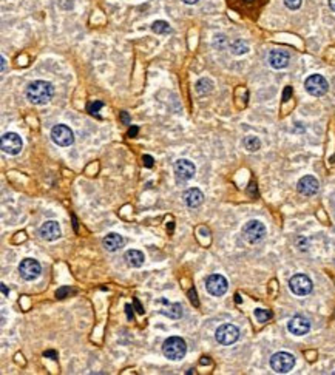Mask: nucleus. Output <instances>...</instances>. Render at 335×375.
I'll return each mask as SVG.
<instances>
[{
    "mask_svg": "<svg viewBox=\"0 0 335 375\" xmlns=\"http://www.w3.org/2000/svg\"><path fill=\"white\" fill-rule=\"evenodd\" d=\"M25 94L33 105H45L54 94V87L47 80H34L27 87Z\"/></svg>",
    "mask_w": 335,
    "mask_h": 375,
    "instance_id": "1",
    "label": "nucleus"
},
{
    "mask_svg": "<svg viewBox=\"0 0 335 375\" xmlns=\"http://www.w3.org/2000/svg\"><path fill=\"white\" fill-rule=\"evenodd\" d=\"M162 353L170 361H179L187 353V343L181 337H169L162 344Z\"/></svg>",
    "mask_w": 335,
    "mask_h": 375,
    "instance_id": "2",
    "label": "nucleus"
},
{
    "mask_svg": "<svg viewBox=\"0 0 335 375\" xmlns=\"http://www.w3.org/2000/svg\"><path fill=\"white\" fill-rule=\"evenodd\" d=\"M243 238L249 242V244H257L260 241L264 239L266 236V225L261 221L252 219V221H247L243 225Z\"/></svg>",
    "mask_w": 335,
    "mask_h": 375,
    "instance_id": "3",
    "label": "nucleus"
},
{
    "mask_svg": "<svg viewBox=\"0 0 335 375\" xmlns=\"http://www.w3.org/2000/svg\"><path fill=\"white\" fill-rule=\"evenodd\" d=\"M295 366V357L289 352H277L270 357V367L277 373H287Z\"/></svg>",
    "mask_w": 335,
    "mask_h": 375,
    "instance_id": "4",
    "label": "nucleus"
},
{
    "mask_svg": "<svg viewBox=\"0 0 335 375\" xmlns=\"http://www.w3.org/2000/svg\"><path fill=\"white\" fill-rule=\"evenodd\" d=\"M289 289L297 297H307L313 289V283L307 275L297 274L289 280Z\"/></svg>",
    "mask_w": 335,
    "mask_h": 375,
    "instance_id": "5",
    "label": "nucleus"
},
{
    "mask_svg": "<svg viewBox=\"0 0 335 375\" xmlns=\"http://www.w3.org/2000/svg\"><path fill=\"white\" fill-rule=\"evenodd\" d=\"M215 338L221 346H230V344H234V343L238 341L240 329L235 324H230V323L221 324L215 332Z\"/></svg>",
    "mask_w": 335,
    "mask_h": 375,
    "instance_id": "6",
    "label": "nucleus"
},
{
    "mask_svg": "<svg viewBox=\"0 0 335 375\" xmlns=\"http://www.w3.org/2000/svg\"><path fill=\"white\" fill-rule=\"evenodd\" d=\"M51 141L59 147H70L74 142V133L68 125L57 123L51 129Z\"/></svg>",
    "mask_w": 335,
    "mask_h": 375,
    "instance_id": "7",
    "label": "nucleus"
},
{
    "mask_svg": "<svg viewBox=\"0 0 335 375\" xmlns=\"http://www.w3.org/2000/svg\"><path fill=\"white\" fill-rule=\"evenodd\" d=\"M304 88L310 96H324L329 90V83L321 74H312L304 80Z\"/></svg>",
    "mask_w": 335,
    "mask_h": 375,
    "instance_id": "8",
    "label": "nucleus"
},
{
    "mask_svg": "<svg viewBox=\"0 0 335 375\" xmlns=\"http://www.w3.org/2000/svg\"><path fill=\"white\" fill-rule=\"evenodd\" d=\"M0 145H2L4 153H7L10 156H16V155H19L20 152H22L24 141L17 133L8 132V133H5L2 136V139H0Z\"/></svg>",
    "mask_w": 335,
    "mask_h": 375,
    "instance_id": "9",
    "label": "nucleus"
},
{
    "mask_svg": "<svg viewBox=\"0 0 335 375\" xmlns=\"http://www.w3.org/2000/svg\"><path fill=\"white\" fill-rule=\"evenodd\" d=\"M173 172H175V178H176L178 184L179 182H187V181H190L195 176L196 167H195L193 162H190L188 159H179L173 165Z\"/></svg>",
    "mask_w": 335,
    "mask_h": 375,
    "instance_id": "10",
    "label": "nucleus"
},
{
    "mask_svg": "<svg viewBox=\"0 0 335 375\" xmlns=\"http://www.w3.org/2000/svg\"><path fill=\"white\" fill-rule=\"evenodd\" d=\"M19 274L20 277H22L24 280L27 281H34L40 277L42 274V267L39 264L37 260H33V258H25L22 263L19 264Z\"/></svg>",
    "mask_w": 335,
    "mask_h": 375,
    "instance_id": "11",
    "label": "nucleus"
},
{
    "mask_svg": "<svg viewBox=\"0 0 335 375\" xmlns=\"http://www.w3.org/2000/svg\"><path fill=\"white\" fill-rule=\"evenodd\" d=\"M205 289L212 297H222L227 289H229V283L227 280L219 275V274H213L210 277H207L205 280Z\"/></svg>",
    "mask_w": 335,
    "mask_h": 375,
    "instance_id": "12",
    "label": "nucleus"
},
{
    "mask_svg": "<svg viewBox=\"0 0 335 375\" xmlns=\"http://www.w3.org/2000/svg\"><path fill=\"white\" fill-rule=\"evenodd\" d=\"M287 330L295 337H303L310 330V321L303 315L292 317L287 323Z\"/></svg>",
    "mask_w": 335,
    "mask_h": 375,
    "instance_id": "13",
    "label": "nucleus"
},
{
    "mask_svg": "<svg viewBox=\"0 0 335 375\" xmlns=\"http://www.w3.org/2000/svg\"><path fill=\"white\" fill-rule=\"evenodd\" d=\"M297 190H298V193H301L304 196H313V195H317L318 190H320V182L317 181V178L306 175L298 181Z\"/></svg>",
    "mask_w": 335,
    "mask_h": 375,
    "instance_id": "14",
    "label": "nucleus"
},
{
    "mask_svg": "<svg viewBox=\"0 0 335 375\" xmlns=\"http://www.w3.org/2000/svg\"><path fill=\"white\" fill-rule=\"evenodd\" d=\"M39 235L42 239L45 241H56L60 238V227L56 221H47L40 225L39 228Z\"/></svg>",
    "mask_w": 335,
    "mask_h": 375,
    "instance_id": "15",
    "label": "nucleus"
},
{
    "mask_svg": "<svg viewBox=\"0 0 335 375\" xmlns=\"http://www.w3.org/2000/svg\"><path fill=\"white\" fill-rule=\"evenodd\" d=\"M289 53L284 50H272L269 53V65L275 70H283L289 65Z\"/></svg>",
    "mask_w": 335,
    "mask_h": 375,
    "instance_id": "16",
    "label": "nucleus"
},
{
    "mask_svg": "<svg viewBox=\"0 0 335 375\" xmlns=\"http://www.w3.org/2000/svg\"><path fill=\"white\" fill-rule=\"evenodd\" d=\"M161 300L165 304L162 309H159V312H161L162 315L169 317L172 320H179L182 317V306L179 303H169V301L164 300V298H161Z\"/></svg>",
    "mask_w": 335,
    "mask_h": 375,
    "instance_id": "17",
    "label": "nucleus"
},
{
    "mask_svg": "<svg viewBox=\"0 0 335 375\" xmlns=\"http://www.w3.org/2000/svg\"><path fill=\"white\" fill-rule=\"evenodd\" d=\"M182 198H184L185 205L190 208H196L204 202V193L199 189H188Z\"/></svg>",
    "mask_w": 335,
    "mask_h": 375,
    "instance_id": "18",
    "label": "nucleus"
},
{
    "mask_svg": "<svg viewBox=\"0 0 335 375\" xmlns=\"http://www.w3.org/2000/svg\"><path fill=\"white\" fill-rule=\"evenodd\" d=\"M124 238L118 233H108L105 238L102 239V245L107 252H118V250L124 245Z\"/></svg>",
    "mask_w": 335,
    "mask_h": 375,
    "instance_id": "19",
    "label": "nucleus"
},
{
    "mask_svg": "<svg viewBox=\"0 0 335 375\" xmlns=\"http://www.w3.org/2000/svg\"><path fill=\"white\" fill-rule=\"evenodd\" d=\"M124 260L125 263H127L129 267H141L145 261V257L144 254L141 252V250H136V248H132V250H127L124 255Z\"/></svg>",
    "mask_w": 335,
    "mask_h": 375,
    "instance_id": "20",
    "label": "nucleus"
},
{
    "mask_svg": "<svg viewBox=\"0 0 335 375\" xmlns=\"http://www.w3.org/2000/svg\"><path fill=\"white\" fill-rule=\"evenodd\" d=\"M243 145L247 152H258L261 149V141L257 136H246Z\"/></svg>",
    "mask_w": 335,
    "mask_h": 375,
    "instance_id": "21",
    "label": "nucleus"
},
{
    "mask_svg": "<svg viewBox=\"0 0 335 375\" xmlns=\"http://www.w3.org/2000/svg\"><path fill=\"white\" fill-rule=\"evenodd\" d=\"M230 51H232V54H235V56H241V54H246L249 51V45L244 40L237 39L230 44Z\"/></svg>",
    "mask_w": 335,
    "mask_h": 375,
    "instance_id": "22",
    "label": "nucleus"
},
{
    "mask_svg": "<svg viewBox=\"0 0 335 375\" xmlns=\"http://www.w3.org/2000/svg\"><path fill=\"white\" fill-rule=\"evenodd\" d=\"M213 88V82L207 77H202L196 82V91L198 94H208Z\"/></svg>",
    "mask_w": 335,
    "mask_h": 375,
    "instance_id": "23",
    "label": "nucleus"
},
{
    "mask_svg": "<svg viewBox=\"0 0 335 375\" xmlns=\"http://www.w3.org/2000/svg\"><path fill=\"white\" fill-rule=\"evenodd\" d=\"M170 25L169 22H165V20H156V22H153L152 25V31L156 33V34H167L170 33Z\"/></svg>",
    "mask_w": 335,
    "mask_h": 375,
    "instance_id": "24",
    "label": "nucleus"
},
{
    "mask_svg": "<svg viewBox=\"0 0 335 375\" xmlns=\"http://www.w3.org/2000/svg\"><path fill=\"white\" fill-rule=\"evenodd\" d=\"M254 315H255V318H257L260 323H267V321L272 318V312L267 310V309H255Z\"/></svg>",
    "mask_w": 335,
    "mask_h": 375,
    "instance_id": "25",
    "label": "nucleus"
},
{
    "mask_svg": "<svg viewBox=\"0 0 335 375\" xmlns=\"http://www.w3.org/2000/svg\"><path fill=\"white\" fill-rule=\"evenodd\" d=\"M103 107V103L100 102V100H96V102H93V103H90V105H88V111H90V114H96L97 116V111L100 110Z\"/></svg>",
    "mask_w": 335,
    "mask_h": 375,
    "instance_id": "26",
    "label": "nucleus"
},
{
    "mask_svg": "<svg viewBox=\"0 0 335 375\" xmlns=\"http://www.w3.org/2000/svg\"><path fill=\"white\" fill-rule=\"evenodd\" d=\"M284 5L289 10H298L301 7V0H284Z\"/></svg>",
    "mask_w": 335,
    "mask_h": 375,
    "instance_id": "27",
    "label": "nucleus"
},
{
    "mask_svg": "<svg viewBox=\"0 0 335 375\" xmlns=\"http://www.w3.org/2000/svg\"><path fill=\"white\" fill-rule=\"evenodd\" d=\"M68 292H71L70 287H62V289H59V290L56 292V297H57L59 300H62V298H65V297H67Z\"/></svg>",
    "mask_w": 335,
    "mask_h": 375,
    "instance_id": "28",
    "label": "nucleus"
},
{
    "mask_svg": "<svg viewBox=\"0 0 335 375\" xmlns=\"http://www.w3.org/2000/svg\"><path fill=\"white\" fill-rule=\"evenodd\" d=\"M142 161H144V165L147 167V169L153 167V158H152L150 155H144V156H142Z\"/></svg>",
    "mask_w": 335,
    "mask_h": 375,
    "instance_id": "29",
    "label": "nucleus"
},
{
    "mask_svg": "<svg viewBox=\"0 0 335 375\" xmlns=\"http://www.w3.org/2000/svg\"><path fill=\"white\" fill-rule=\"evenodd\" d=\"M44 357L51 358V360H57V352L56 350H45L44 352Z\"/></svg>",
    "mask_w": 335,
    "mask_h": 375,
    "instance_id": "30",
    "label": "nucleus"
},
{
    "mask_svg": "<svg viewBox=\"0 0 335 375\" xmlns=\"http://www.w3.org/2000/svg\"><path fill=\"white\" fill-rule=\"evenodd\" d=\"M188 297H190V301H192L195 306H198V300H196V292H195V289H190V292H188Z\"/></svg>",
    "mask_w": 335,
    "mask_h": 375,
    "instance_id": "31",
    "label": "nucleus"
},
{
    "mask_svg": "<svg viewBox=\"0 0 335 375\" xmlns=\"http://www.w3.org/2000/svg\"><path fill=\"white\" fill-rule=\"evenodd\" d=\"M121 119H122L124 123H127V125L130 123V116H129L127 111H122V113H121Z\"/></svg>",
    "mask_w": 335,
    "mask_h": 375,
    "instance_id": "32",
    "label": "nucleus"
},
{
    "mask_svg": "<svg viewBox=\"0 0 335 375\" xmlns=\"http://www.w3.org/2000/svg\"><path fill=\"white\" fill-rule=\"evenodd\" d=\"M133 307L130 306V304H127L125 306V312H127V317H129V320H133V310H132Z\"/></svg>",
    "mask_w": 335,
    "mask_h": 375,
    "instance_id": "33",
    "label": "nucleus"
},
{
    "mask_svg": "<svg viewBox=\"0 0 335 375\" xmlns=\"http://www.w3.org/2000/svg\"><path fill=\"white\" fill-rule=\"evenodd\" d=\"M290 94H292V88H290V87H286V90H284V93H283V100L286 102V100L289 99Z\"/></svg>",
    "mask_w": 335,
    "mask_h": 375,
    "instance_id": "34",
    "label": "nucleus"
},
{
    "mask_svg": "<svg viewBox=\"0 0 335 375\" xmlns=\"http://www.w3.org/2000/svg\"><path fill=\"white\" fill-rule=\"evenodd\" d=\"M138 132H139V130H138V127H132V129L129 130V136H130V138H136Z\"/></svg>",
    "mask_w": 335,
    "mask_h": 375,
    "instance_id": "35",
    "label": "nucleus"
},
{
    "mask_svg": "<svg viewBox=\"0 0 335 375\" xmlns=\"http://www.w3.org/2000/svg\"><path fill=\"white\" fill-rule=\"evenodd\" d=\"M0 287H2V294H4V297H8V294H10V289L5 286V283L0 284Z\"/></svg>",
    "mask_w": 335,
    "mask_h": 375,
    "instance_id": "36",
    "label": "nucleus"
},
{
    "mask_svg": "<svg viewBox=\"0 0 335 375\" xmlns=\"http://www.w3.org/2000/svg\"><path fill=\"white\" fill-rule=\"evenodd\" d=\"M182 2L185 5H195V4H198V0H182Z\"/></svg>",
    "mask_w": 335,
    "mask_h": 375,
    "instance_id": "37",
    "label": "nucleus"
},
{
    "mask_svg": "<svg viewBox=\"0 0 335 375\" xmlns=\"http://www.w3.org/2000/svg\"><path fill=\"white\" fill-rule=\"evenodd\" d=\"M135 304H136V307H138V309H136V310H138V312H139V314H144V309H142V307H141V306H139V303H138V300H135Z\"/></svg>",
    "mask_w": 335,
    "mask_h": 375,
    "instance_id": "38",
    "label": "nucleus"
},
{
    "mask_svg": "<svg viewBox=\"0 0 335 375\" xmlns=\"http://www.w3.org/2000/svg\"><path fill=\"white\" fill-rule=\"evenodd\" d=\"M329 8L332 11H335V0H329Z\"/></svg>",
    "mask_w": 335,
    "mask_h": 375,
    "instance_id": "39",
    "label": "nucleus"
},
{
    "mask_svg": "<svg viewBox=\"0 0 335 375\" xmlns=\"http://www.w3.org/2000/svg\"><path fill=\"white\" fill-rule=\"evenodd\" d=\"M5 64H7V59L2 56V73H5Z\"/></svg>",
    "mask_w": 335,
    "mask_h": 375,
    "instance_id": "40",
    "label": "nucleus"
},
{
    "mask_svg": "<svg viewBox=\"0 0 335 375\" xmlns=\"http://www.w3.org/2000/svg\"><path fill=\"white\" fill-rule=\"evenodd\" d=\"M246 2H254V0H246Z\"/></svg>",
    "mask_w": 335,
    "mask_h": 375,
    "instance_id": "41",
    "label": "nucleus"
}]
</instances>
